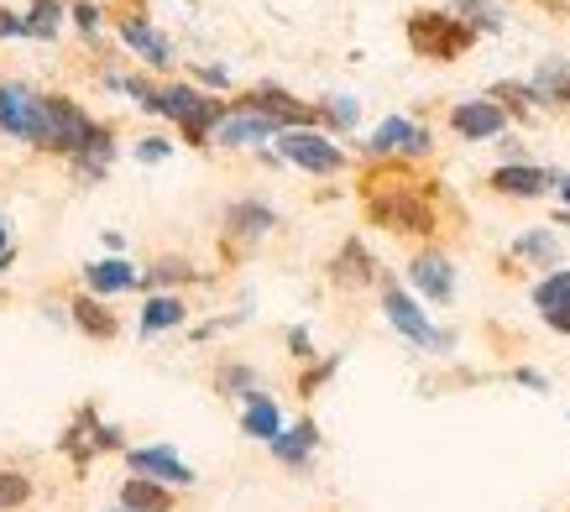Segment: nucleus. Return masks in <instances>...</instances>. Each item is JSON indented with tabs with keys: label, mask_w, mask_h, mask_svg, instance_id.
<instances>
[{
	"label": "nucleus",
	"mask_w": 570,
	"mask_h": 512,
	"mask_svg": "<svg viewBox=\"0 0 570 512\" xmlns=\"http://www.w3.org/2000/svg\"><path fill=\"white\" fill-rule=\"evenodd\" d=\"M476 42L461 17H445V11H414L409 17V48L419 58H434V63H450V58H461V52Z\"/></svg>",
	"instance_id": "7ed1b4c3"
},
{
	"label": "nucleus",
	"mask_w": 570,
	"mask_h": 512,
	"mask_svg": "<svg viewBox=\"0 0 570 512\" xmlns=\"http://www.w3.org/2000/svg\"><path fill=\"white\" fill-rule=\"evenodd\" d=\"M382 314H387V325L403 335V341H414L419 351H450L455 335L450 329H434V319L419 308V298L397 288V283H382Z\"/></svg>",
	"instance_id": "39448f33"
},
{
	"label": "nucleus",
	"mask_w": 570,
	"mask_h": 512,
	"mask_svg": "<svg viewBox=\"0 0 570 512\" xmlns=\"http://www.w3.org/2000/svg\"><path fill=\"white\" fill-rule=\"evenodd\" d=\"M273 225H277V209L262 205V199H236V205L225 209V230L242 240H262Z\"/></svg>",
	"instance_id": "f3484780"
},
{
	"label": "nucleus",
	"mask_w": 570,
	"mask_h": 512,
	"mask_svg": "<svg viewBox=\"0 0 570 512\" xmlns=\"http://www.w3.org/2000/svg\"><path fill=\"white\" fill-rule=\"evenodd\" d=\"M273 461L288 465V471H298V465H309V455L320 450V429H314V419H298V424H288L283 434H277L273 444Z\"/></svg>",
	"instance_id": "2eb2a0df"
},
{
	"label": "nucleus",
	"mask_w": 570,
	"mask_h": 512,
	"mask_svg": "<svg viewBox=\"0 0 570 512\" xmlns=\"http://www.w3.org/2000/svg\"><path fill=\"white\" fill-rule=\"evenodd\" d=\"M523 382V387H534V393H550V382H544V376L534 372V366H519V372H513Z\"/></svg>",
	"instance_id": "4c0bfd02"
},
{
	"label": "nucleus",
	"mask_w": 570,
	"mask_h": 512,
	"mask_svg": "<svg viewBox=\"0 0 570 512\" xmlns=\"http://www.w3.org/2000/svg\"><path fill=\"white\" fill-rule=\"evenodd\" d=\"M199 79H205V85H215V89L230 85V73H225V69H199Z\"/></svg>",
	"instance_id": "ea45409f"
},
{
	"label": "nucleus",
	"mask_w": 570,
	"mask_h": 512,
	"mask_svg": "<svg viewBox=\"0 0 570 512\" xmlns=\"http://www.w3.org/2000/svg\"><path fill=\"white\" fill-rule=\"evenodd\" d=\"M215 382H220L225 397H242V403H252V397L262 393V382H257V372H252V366H225Z\"/></svg>",
	"instance_id": "c85d7f7f"
},
{
	"label": "nucleus",
	"mask_w": 570,
	"mask_h": 512,
	"mask_svg": "<svg viewBox=\"0 0 570 512\" xmlns=\"http://www.w3.org/2000/svg\"><path fill=\"white\" fill-rule=\"evenodd\" d=\"M6 37H32V32H27V17H11V11L0 6V42H6Z\"/></svg>",
	"instance_id": "e433bc0d"
},
{
	"label": "nucleus",
	"mask_w": 570,
	"mask_h": 512,
	"mask_svg": "<svg viewBox=\"0 0 570 512\" xmlns=\"http://www.w3.org/2000/svg\"><path fill=\"white\" fill-rule=\"evenodd\" d=\"M356 116H362V105L351 100V95H335V100L325 105V120H330V126H341V131H346V126H356Z\"/></svg>",
	"instance_id": "473e14b6"
},
{
	"label": "nucleus",
	"mask_w": 570,
	"mask_h": 512,
	"mask_svg": "<svg viewBox=\"0 0 570 512\" xmlns=\"http://www.w3.org/2000/svg\"><path fill=\"white\" fill-rule=\"evenodd\" d=\"M189 277H194V267L184 256H157L153 267L141 273V283H147V288H168V283H189Z\"/></svg>",
	"instance_id": "cd10ccee"
},
{
	"label": "nucleus",
	"mask_w": 570,
	"mask_h": 512,
	"mask_svg": "<svg viewBox=\"0 0 570 512\" xmlns=\"http://www.w3.org/2000/svg\"><path fill=\"white\" fill-rule=\"evenodd\" d=\"M121 42H126L131 52H141V58H147L153 69H168V63H174V42L157 32V27H147L141 17H126V21H121Z\"/></svg>",
	"instance_id": "dca6fc26"
},
{
	"label": "nucleus",
	"mask_w": 570,
	"mask_h": 512,
	"mask_svg": "<svg viewBox=\"0 0 570 512\" xmlns=\"http://www.w3.org/2000/svg\"><path fill=\"white\" fill-rule=\"evenodd\" d=\"M58 11H63L58 0H32V11H27V32H32V37H52V32H58Z\"/></svg>",
	"instance_id": "7c9ffc66"
},
{
	"label": "nucleus",
	"mask_w": 570,
	"mask_h": 512,
	"mask_svg": "<svg viewBox=\"0 0 570 512\" xmlns=\"http://www.w3.org/2000/svg\"><path fill=\"white\" fill-rule=\"evenodd\" d=\"M366 220L382 225V230H397V236H434L440 230L434 205L424 199V188H409V178L403 184L372 178L366 184Z\"/></svg>",
	"instance_id": "f257e3e1"
},
{
	"label": "nucleus",
	"mask_w": 570,
	"mask_h": 512,
	"mask_svg": "<svg viewBox=\"0 0 570 512\" xmlns=\"http://www.w3.org/2000/svg\"><path fill=\"white\" fill-rule=\"evenodd\" d=\"M529 89H534L539 105H570V69H566V58H544V63H539V73L529 79Z\"/></svg>",
	"instance_id": "b1692460"
},
{
	"label": "nucleus",
	"mask_w": 570,
	"mask_h": 512,
	"mask_svg": "<svg viewBox=\"0 0 570 512\" xmlns=\"http://www.w3.org/2000/svg\"><path fill=\"white\" fill-rule=\"evenodd\" d=\"M27 502H32V476L17 465H0V512L27 508Z\"/></svg>",
	"instance_id": "bb28decb"
},
{
	"label": "nucleus",
	"mask_w": 570,
	"mask_h": 512,
	"mask_svg": "<svg viewBox=\"0 0 570 512\" xmlns=\"http://www.w3.org/2000/svg\"><path fill=\"white\" fill-rule=\"evenodd\" d=\"M335 366H341V356H325V361H320V366H309V372L298 376V393H304V397H314V393H320V387H325V382H330V376H335Z\"/></svg>",
	"instance_id": "2f4dec72"
},
{
	"label": "nucleus",
	"mask_w": 570,
	"mask_h": 512,
	"mask_svg": "<svg viewBox=\"0 0 570 512\" xmlns=\"http://www.w3.org/2000/svg\"><path fill=\"white\" fill-rule=\"evenodd\" d=\"M539 319H544L554 335H570V308H554V314H539Z\"/></svg>",
	"instance_id": "58836bf2"
},
{
	"label": "nucleus",
	"mask_w": 570,
	"mask_h": 512,
	"mask_svg": "<svg viewBox=\"0 0 570 512\" xmlns=\"http://www.w3.org/2000/svg\"><path fill=\"white\" fill-rule=\"evenodd\" d=\"M560 199H566V209H570V178H560Z\"/></svg>",
	"instance_id": "79ce46f5"
},
{
	"label": "nucleus",
	"mask_w": 570,
	"mask_h": 512,
	"mask_svg": "<svg viewBox=\"0 0 570 512\" xmlns=\"http://www.w3.org/2000/svg\"><path fill=\"white\" fill-rule=\"evenodd\" d=\"M11 252V236H6V225H0V256Z\"/></svg>",
	"instance_id": "a19ab883"
},
{
	"label": "nucleus",
	"mask_w": 570,
	"mask_h": 512,
	"mask_svg": "<svg viewBox=\"0 0 570 512\" xmlns=\"http://www.w3.org/2000/svg\"><path fill=\"white\" fill-rule=\"evenodd\" d=\"M126 461H131V471H137V476L163 481V486H199L194 465L178 461L174 444H147V450H126Z\"/></svg>",
	"instance_id": "1a4fd4ad"
},
{
	"label": "nucleus",
	"mask_w": 570,
	"mask_h": 512,
	"mask_svg": "<svg viewBox=\"0 0 570 512\" xmlns=\"http://www.w3.org/2000/svg\"><path fill=\"white\" fill-rule=\"evenodd\" d=\"M513 256H523V262H539V267H550L554 273V256H560V240H554V230H523L519 240H513Z\"/></svg>",
	"instance_id": "a878e982"
},
{
	"label": "nucleus",
	"mask_w": 570,
	"mask_h": 512,
	"mask_svg": "<svg viewBox=\"0 0 570 512\" xmlns=\"http://www.w3.org/2000/svg\"><path fill=\"white\" fill-rule=\"evenodd\" d=\"M409 283H414L419 298H430V304H450L455 298V262L445 252H419L409 262Z\"/></svg>",
	"instance_id": "9d476101"
},
{
	"label": "nucleus",
	"mask_w": 570,
	"mask_h": 512,
	"mask_svg": "<svg viewBox=\"0 0 570 512\" xmlns=\"http://www.w3.org/2000/svg\"><path fill=\"white\" fill-rule=\"evenodd\" d=\"M121 508L126 512H174V486L147 476H126L121 481Z\"/></svg>",
	"instance_id": "aec40b11"
},
{
	"label": "nucleus",
	"mask_w": 570,
	"mask_h": 512,
	"mask_svg": "<svg viewBox=\"0 0 570 512\" xmlns=\"http://www.w3.org/2000/svg\"><path fill=\"white\" fill-rule=\"evenodd\" d=\"M455 6H461V21H466L471 32H498L502 27L498 0H455Z\"/></svg>",
	"instance_id": "c756f323"
},
{
	"label": "nucleus",
	"mask_w": 570,
	"mask_h": 512,
	"mask_svg": "<svg viewBox=\"0 0 570 512\" xmlns=\"http://www.w3.org/2000/svg\"><path fill=\"white\" fill-rule=\"evenodd\" d=\"M73 27H79V32H100V6L79 0V6H73Z\"/></svg>",
	"instance_id": "72a5a7b5"
},
{
	"label": "nucleus",
	"mask_w": 570,
	"mask_h": 512,
	"mask_svg": "<svg viewBox=\"0 0 570 512\" xmlns=\"http://www.w3.org/2000/svg\"><path fill=\"white\" fill-rule=\"evenodd\" d=\"M450 131L466 141H492L508 131V110L498 100H461L450 110Z\"/></svg>",
	"instance_id": "9b49d317"
},
{
	"label": "nucleus",
	"mask_w": 570,
	"mask_h": 512,
	"mask_svg": "<svg viewBox=\"0 0 570 512\" xmlns=\"http://www.w3.org/2000/svg\"><path fill=\"white\" fill-rule=\"evenodd\" d=\"M372 277H377V262H372V252H366L362 240H346L335 252V262H330V283H341V288H362Z\"/></svg>",
	"instance_id": "a211bd4d"
},
{
	"label": "nucleus",
	"mask_w": 570,
	"mask_h": 512,
	"mask_svg": "<svg viewBox=\"0 0 570 512\" xmlns=\"http://www.w3.org/2000/svg\"><path fill=\"white\" fill-rule=\"evenodd\" d=\"M283 429H288V424H283V413H277V403H273L267 393H257V397H252V403L242 408V434H246V440L273 444Z\"/></svg>",
	"instance_id": "412c9836"
},
{
	"label": "nucleus",
	"mask_w": 570,
	"mask_h": 512,
	"mask_svg": "<svg viewBox=\"0 0 570 512\" xmlns=\"http://www.w3.org/2000/svg\"><path fill=\"white\" fill-rule=\"evenodd\" d=\"M69 319L85 329L89 341H116V329H121L116 325V314H110L100 298H89V293H79V298L69 304Z\"/></svg>",
	"instance_id": "4be33fe9"
},
{
	"label": "nucleus",
	"mask_w": 570,
	"mask_h": 512,
	"mask_svg": "<svg viewBox=\"0 0 570 512\" xmlns=\"http://www.w3.org/2000/svg\"><path fill=\"white\" fill-rule=\"evenodd\" d=\"M11 262H17V252H6V256H0V273H6V267H11Z\"/></svg>",
	"instance_id": "37998d69"
},
{
	"label": "nucleus",
	"mask_w": 570,
	"mask_h": 512,
	"mask_svg": "<svg viewBox=\"0 0 570 512\" xmlns=\"http://www.w3.org/2000/svg\"><path fill=\"white\" fill-rule=\"evenodd\" d=\"M277 152L288 157L294 168L314 173V178H330V173L346 168V152H341V141H330L325 131H309V126H298V131H283V137H277Z\"/></svg>",
	"instance_id": "0eeeda50"
},
{
	"label": "nucleus",
	"mask_w": 570,
	"mask_h": 512,
	"mask_svg": "<svg viewBox=\"0 0 570 512\" xmlns=\"http://www.w3.org/2000/svg\"><path fill=\"white\" fill-rule=\"evenodd\" d=\"M0 131L48 152V105H42V95L17 85V79H6L0 85Z\"/></svg>",
	"instance_id": "20e7f679"
},
{
	"label": "nucleus",
	"mask_w": 570,
	"mask_h": 512,
	"mask_svg": "<svg viewBox=\"0 0 570 512\" xmlns=\"http://www.w3.org/2000/svg\"><path fill=\"white\" fill-rule=\"evenodd\" d=\"M168 152H174V147H168V141H163V137H141V147H137V157H141V163H163V157H168Z\"/></svg>",
	"instance_id": "c9c22d12"
},
{
	"label": "nucleus",
	"mask_w": 570,
	"mask_h": 512,
	"mask_svg": "<svg viewBox=\"0 0 570 512\" xmlns=\"http://www.w3.org/2000/svg\"><path fill=\"white\" fill-rule=\"evenodd\" d=\"M110 512H126V508H110Z\"/></svg>",
	"instance_id": "a18cd8bd"
},
{
	"label": "nucleus",
	"mask_w": 570,
	"mask_h": 512,
	"mask_svg": "<svg viewBox=\"0 0 570 512\" xmlns=\"http://www.w3.org/2000/svg\"><path fill=\"white\" fill-rule=\"evenodd\" d=\"M85 283H89V293H126V288H141V273L126 256H105V262H89L85 267Z\"/></svg>",
	"instance_id": "6ab92c4d"
},
{
	"label": "nucleus",
	"mask_w": 570,
	"mask_h": 512,
	"mask_svg": "<svg viewBox=\"0 0 570 512\" xmlns=\"http://www.w3.org/2000/svg\"><path fill=\"white\" fill-rule=\"evenodd\" d=\"M236 110H257V116L277 120V126H288V131H298L304 120H314L309 105H298L294 95H288V89H277V85H257L242 105H236Z\"/></svg>",
	"instance_id": "ddd939ff"
},
{
	"label": "nucleus",
	"mask_w": 570,
	"mask_h": 512,
	"mask_svg": "<svg viewBox=\"0 0 570 512\" xmlns=\"http://www.w3.org/2000/svg\"><path fill=\"white\" fill-rule=\"evenodd\" d=\"M430 147H434L430 131L409 116H387L377 131H372V141H366L372 157H430Z\"/></svg>",
	"instance_id": "6e6552de"
},
{
	"label": "nucleus",
	"mask_w": 570,
	"mask_h": 512,
	"mask_svg": "<svg viewBox=\"0 0 570 512\" xmlns=\"http://www.w3.org/2000/svg\"><path fill=\"white\" fill-rule=\"evenodd\" d=\"M492 194H508V199H539L544 188H560V173H544L534 163H502L492 168Z\"/></svg>",
	"instance_id": "f8f14e48"
},
{
	"label": "nucleus",
	"mask_w": 570,
	"mask_h": 512,
	"mask_svg": "<svg viewBox=\"0 0 570 512\" xmlns=\"http://www.w3.org/2000/svg\"><path fill=\"white\" fill-rule=\"evenodd\" d=\"M184 319H189V308H184V298H178V293H153V298H147V308H141V335L178 329Z\"/></svg>",
	"instance_id": "5701e85b"
},
{
	"label": "nucleus",
	"mask_w": 570,
	"mask_h": 512,
	"mask_svg": "<svg viewBox=\"0 0 570 512\" xmlns=\"http://www.w3.org/2000/svg\"><path fill=\"white\" fill-rule=\"evenodd\" d=\"M288 356H294V361H309V356H314L309 329H304V325H294V329H288Z\"/></svg>",
	"instance_id": "f704fd0d"
},
{
	"label": "nucleus",
	"mask_w": 570,
	"mask_h": 512,
	"mask_svg": "<svg viewBox=\"0 0 570 512\" xmlns=\"http://www.w3.org/2000/svg\"><path fill=\"white\" fill-rule=\"evenodd\" d=\"M273 137H283V126L257 116V110H230V116L215 126V141H220V147H257V141H273Z\"/></svg>",
	"instance_id": "4468645a"
},
{
	"label": "nucleus",
	"mask_w": 570,
	"mask_h": 512,
	"mask_svg": "<svg viewBox=\"0 0 570 512\" xmlns=\"http://www.w3.org/2000/svg\"><path fill=\"white\" fill-rule=\"evenodd\" d=\"M554 225H570V209H560V215H554Z\"/></svg>",
	"instance_id": "c03bdc74"
},
{
	"label": "nucleus",
	"mask_w": 570,
	"mask_h": 512,
	"mask_svg": "<svg viewBox=\"0 0 570 512\" xmlns=\"http://www.w3.org/2000/svg\"><path fill=\"white\" fill-rule=\"evenodd\" d=\"M534 308L539 314H554V308H570V267H554L550 277H539L534 283Z\"/></svg>",
	"instance_id": "393cba45"
},
{
	"label": "nucleus",
	"mask_w": 570,
	"mask_h": 512,
	"mask_svg": "<svg viewBox=\"0 0 570 512\" xmlns=\"http://www.w3.org/2000/svg\"><path fill=\"white\" fill-rule=\"evenodd\" d=\"M153 110H157V116H174L178 126H184V141H189V147H205L209 131H215V126L230 116L220 100L199 95L194 85H168V89H157Z\"/></svg>",
	"instance_id": "f03ea898"
},
{
	"label": "nucleus",
	"mask_w": 570,
	"mask_h": 512,
	"mask_svg": "<svg viewBox=\"0 0 570 512\" xmlns=\"http://www.w3.org/2000/svg\"><path fill=\"white\" fill-rule=\"evenodd\" d=\"M42 105H48V152L79 157L89 141L100 137V126L89 120V110H79L69 95H42Z\"/></svg>",
	"instance_id": "423d86ee"
}]
</instances>
